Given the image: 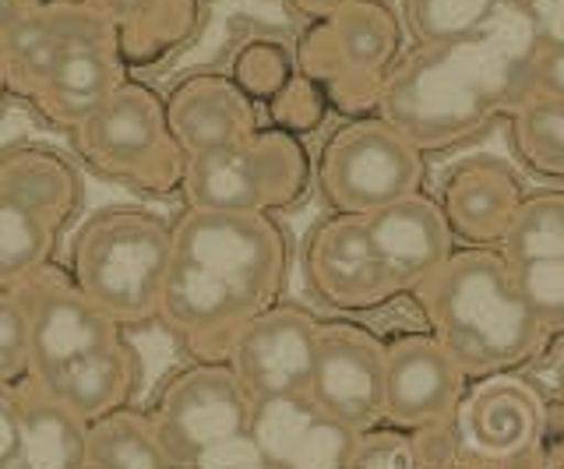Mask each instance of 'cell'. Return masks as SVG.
I'll list each match as a JSON object with an SVG mask.
<instances>
[{
	"mask_svg": "<svg viewBox=\"0 0 564 469\" xmlns=\"http://www.w3.org/2000/svg\"><path fill=\"white\" fill-rule=\"evenodd\" d=\"M290 240L272 216L187 208L173 222L159 325L194 360H226L258 315L282 301Z\"/></svg>",
	"mask_w": 564,
	"mask_h": 469,
	"instance_id": "6da1fadb",
	"label": "cell"
},
{
	"mask_svg": "<svg viewBox=\"0 0 564 469\" xmlns=\"http://www.w3.org/2000/svg\"><path fill=\"white\" fill-rule=\"evenodd\" d=\"M501 22L466 43L402 54L381 85L375 113L423 155L484 131L519 99L522 64L533 50V43H505Z\"/></svg>",
	"mask_w": 564,
	"mask_h": 469,
	"instance_id": "7a4b0ae2",
	"label": "cell"
},
{
	"mask_svg": "<svg viewBox=\"0 0 564 469\" xmlns=\"http://www.w3.org/2000/svg\"><path fill=\"white\" fill-rule=\"evenodd\" d=\"M413 301L427 318V332L455 357L469 381L516 374L551 342L501 251L455 248L448 262L416 286Z\"/></svg>",
	"mask_w": 564,
	"mask_h": 469,
	"instance_id": "3957f363",
	"label": "cell"
},
{
	"mask_svg": "<svg viewBox=\"0 0 564 469\" xmlns=\"http://www.w3.org/2000/svg\"><path fill=\"white\" fill-rule=\"evenodd\" d=\"M173 262V222L149 208H102L88 216L70 244V280L123 332L159 318Z\"/></svg>",
	"mask_w": 564,
	"mask_h": 469,
	"instance_id": "277c9868",
	"label": "cell"
},
{
	"mask_svg": "<svg viewBox=\"0 0 564 469\" xmlns=\"http://www.w3.org/2000/svg\"><path fill=\"white\" fill-rule=\"evenodd\" d=\"M423 469H543L551 410L519 374L473 378L455 416L413 434Z\"/></svg>",
	"mask_w": 564,
	"mask_h": 469,
	"instance_id": "5b68a950",
	"label": "cell"
},
{
	"mask_svg": "<svg viewBox=\"0 0 564 469\" xmlns=\"http://www.w3.org/2000/svg\"><path fill=\"white\" fill-rule=\"evenodd\" d=\"M402 22L384 0H352L349 8L322 22H311L296 40V72L311 78L328 110L349 120L378 110L384 78L402 57Z\"/></svg>",
	"mask_w": 564,
	"mask_h": 469,
	"instance_id": "8992f818",
	"label": "cell"
},
{
	"mask_svg": "<svg viewBox=\"0 0 564 469\" xmlns=\"http://www.w3.org/2000/svg\"><path fill=\"white\" fill-rule=\"evenodd\" d=\"M311 181L314 163L304 138L269 124L223 152L187 160L181 195L187 208L205 212L272 216L304 201Z\"/></svg>",
	"mask_w": 564,
	"mask_h": 469,
	"instance_id": "52a82bcc",
	"label": "cell"
},
{
	"mask_svg": "<svg viewBox=\"0 0 564 469\" xmlns=\"http://www.w3.org/2000/svg\"><path fill=\"white\" fill-rule=\"evenodd\" d=\"M75 134L82 160L102 177L131 184L149 195L181 190L187 155L173 142L166 99L145 81H123Z\"/></svg>",
	"mask_w": 564,
	"mask_h": 469,
	"instance_id": "ba28073f",
	"label": "cell"
},
{
	"mask_svg": "<svg viewBox=\"0 0 564 469\" xmlns=\"http://www.w3.org/2000/svg\"><path fill=\"white\" fill-rule=\"evenodd\" d=\"M145 413L173 466L212 469L226 451L247 448L254 399L226 360H194L166 378Z\"/></svg>",
	"mask_w": 564,
	"mask_h": 469,
	"instance_id": "9c48e42d",
	"label": "cell"
},
{
	"mask_svg": "<svg viewBox=\"0 0 564 469\" xmlns=\"http://www.w3.org/2000/svg\"><path fill=\"white\" fill-rule=\"evenodd\" d=\"M427 155L378 113L339 124L317 155V187L335 216H370L420 195Z\"/></svg>",
	"mask_w": 564,
	"mask_h": 469,
	"instance_id": "30bf717a",
	"label": "cell"
},
{
	"mask_svg": "<svg viewBox=\"0 0 564 469\" xmlns=\"http://www.w3.org/2000/svg\"><path fill=\"white\" fill-rule=\"evenodd\" d=\"M14 297L22 301L29 321V378L40 385L75 371L85 360L110 353L113 346L128 339V332L78 290L70 272L53 262L32 272L25 283H18Z\"/></svg>",
	"mask_w": 564,
	"mask_h": 469,
	"instance_id": "8fae6325",
	"label": "cell"
},
{
	"mask_svg": "<svg viewBox=\"0 0 564 469\" xmlns=\"http://www.w3.org/2000/svg\"><path fill=\"white\" fill-rule=\"evenodd\" d=\"M311 403L352 434L384 424V342L364 325L322 321L314 350Z\"/></svg>",
	"mask_w": 564,
	"mask_h": 469,
	"instance_id": "7c38bea8",
	"label": "cell"
},
{
	"mask_svg": "<svg viewBox=\"0 0 564 469\" xmlns=\"http://www.w3.org/2000/svg\"><path fill=\"white\" fill-rule=\"evenodd\" d=\"M317 321L296 304H275L229 346L226 363L254 403L307 395L317 350Z\"/></svg>",
	"mask_w": 564,
	"mask_h": 469,
	"instance_id": "4fadbf2b",
	"label": "cell"
},
{
	"mask_svg": "<svg viewBox=\"0 0 564 469\" xmlns=\"http://www.w3.org/2000/svg\"><path fill=\"white\" fill-rule=\"evenodd\" d=\"M469 389L466 371L431 332L384 342V424L405 434L437 427L455 416Z\"/></svg>",
	"mask_w": 564,
	"mask_h": 469,
	"instance_id": "5bb4252c",
	"label": "cell"
},
{
	"mask_svg": "<svg viewBox=\"0 0 564 469\" xmlns=\"http://www.w3.org/2000/svg\"><path fill=\"white\" fill-rule=\"evenodd\" d=\"M304 272L314 297L346 315L378 310L399 297L360 216H328L317 222L304 248Z\"/></svg>",
	"mask_w": 564,
	"mask_h": 469,
	"instance_id": "9a60e30c",
	"label": "cell"
},
{
	"mask_svg": "<svg viewBox=\"0 0 564 469\" xmlns=\"http://www.w3.org/2000/svg\"><path fill=\"white\" fill-rule=\"evenodd\" d=\"M88 46H120L113 22L93 4L43 0L8 32V92L32 99L64 57Z\"/></svg>",
	"mask_w": 564,
	"mask_h": 469,
	"instance_id": "2e32d148",
	"label": "cell"
},
{
	"mask_svg": "<svg viewBox=\"0 0 564 469\" xmlns=\"http://www.w3.org/2000/svg\"><path fill=\"white\" fill-rule=\"evenodd\" d=\"M357 434L322 413L307 395L254 403L251 448L254 469H346Z\"/></svg>",
	"mask_w": 564,
	"mask_h": 469,
	"instance_id": "e0dca14e",
	"label": "cell"
},
{
	"mask_svg": "<svg viewBox=\"0 0 564 469\" xmlns=\"http://www.w3.org/2000/svg\"><path fill=\"white\" fill-rule=\"evenodd\" d=\"M364 222L399 297L405 293L413 297L416 286L431 280L458 248L437 198L423 195V190L378 208V212L364 216Z\"/></svg>",
	"mask_w": 564,
	"mask_h": 469,
	"instance_id": "ac0fdd59",
	"label": "cell"
},
{
	"mask_svg": "<svg viewBox=\"0 0 564 469\" xmlns=\"http://www.w3.org/2000/svg\"><path fill=\"white\" fill-rule=\"evenodd\" d=\"M525 201L522 181L494 155H473L458 163L441 184V212L455 244L501 251Z\"/></svg>",
	"mask_w": 564,
	"mask_h": 469,
	"instance_id": "d6986e66",
	"label": "cell"
},
{
	"mask_svg": "<svg viewBox=\"0 0 564 469\" xmlns=\"http://www.w3.org/2000/svg\"><path fill=\"white\" fill-rule=\"evenodd\" d=\"M166 120L173 142L187 160L223 152L261 128L258 102L229 75H191L166 96Z\"/></svg>",
	"mask_w": 564,
	"mask_h": 469,
	"instance_id": "ffe728a7",
	"label": "cell"
},
{
	"mask_svg": "<svg viewBox=\"0 0 564 469\" xmlns=\"http://www.w3.org/2000/svg\"><path fill=\"white\" fill-rule=\"evenodd\" d=\"M128 61L120 46H88L75 50L61 61V67L46 78V85L29 102L50 124L64 131H78L123 81H128Z\"/></svg>",
	"mask_w": 564,
	"mask_h": 469,
	"instance_id": "44dd1931",
	"label": "cell"
},
{
	"mask_svg": "<svg viewBox=\"0 0 564 469\" xmlns=\"http://www.w3.org/2000/svg\"><path fill=\"white\" fill-rule=\"evenodd\" d=\"M18 410H22V434L11 469H85L88 424L82 416L57 403L32 378L18 385Z\"/></svg>",
	"mask_w": 564,
	"mask_h": 469,
	"instance_id": "7402d4cb",
	"label": "cell"
},
{
	"mask_svg": "<svg viewBox=\"0 0 564 469\" xmlns=\"http://www.w3.org/2000/svg\"><path fill=\"white\" fill-rule=\"evenodd\" d=\"M0 190L29 208L32 216L50 222L57 233L82 205L78 170L64 155L40 145H18L0 155Z\"/></svg>",
	"mask_w": 564,
	"mask_h": 469,
	"instance_id": "603a6c76",
	"label": "cell"
},
{
	"mask_svg": "<svg viewBox=\"0 0 564 469\" xmlns=\"http://www.w3.org/2000/svg\"><path fill=\"white\" fill-rule=\"evenodd\" d=\"M138 381H141V357L131 346V339H123L110 353L78 363L75 371L46 381L43 389L75 416H82L85 424H96L102 416L131 406ZM35 385H40V381H35Z\"/></svg>",
	"mask_w": 564,
	"mask_h": 469,
	"instance_id": "cb8c5ba5",
	"label": "cell"
},
{
	"mask_svg": "<svg viewBox=\"0 0 564 469\" xmlns=\"http://www.w3.org/2000/svg\"><path fill=\"white\" fill-rule=\"evenodd\" d=\"M85 469H173L145 410L123 406L88 424Z\"/></svg>",
	"mask_w": 564,
	"mask_h": 469,
	"instance_id": "d4e9b609",
	"label": "cell"
},
{
	"mask_svg": "<svg viewBox=\"0 0 564 469\" xmlns=\"http://www.w3.org/2000/svg\"><path fill=\"white\" fill-rule=\"evenodd\" d=\"M501 14L498 0H405L402 32L413 40V50L455 46L484 36Z\"/></svg>",
	"mask_w": 564,
	"mask_h": 469,
	"instance_id": "484cf974",
	"label": "cell"
},
{
	"mask_svg": "<svg viewBox=\"0 0 564 469\" xmlns=\"http://www.w3.org/2000/svg\"><path fill=\"white\" fill-rule=\"evenodd\" d=\"M519 160L543 181H564V99L519 96L508 107Z\"/></svg>",
	"mask_w": 564,
	"mask_h": 469,
	"instance_id": "4316f807",
	"label": "cell"
},
{
	"mask_svg": "<svg viewBox=\"0 0 564 469\" xmlns=\"http://www.w3.org/2000/svg\"><path fill=\"white\" fill-rule=\"evenodd\" d=\"M57 230L0 190V290H14L50 265Z\"/></svg>",
	"mask_w": 564,
	"mask_h": 469,
	"instance_id": "83f0119b",
	"label": "cell"
},
{
	"mask_svg": "<svg viewBox=\"0 0 564 469\" xmlns=\"http://www.w3.org/2000/svg\"><path fill=\"white\" fill-rule=\"evenodd\" d=\"M198 29V0H163L145 19L117 29L120 57L128 67L155 64L176 46H184Z\"/></svg>",
	"mask_w": 564,
	"mask_h": 469,
	"instance_id": "f1b7e54d",
	"label": "cell"
},
{
	"mask_svg": "<svg viewBox=\"0 0 564 469\" xmlns=\"http://www.w3.org/2000/svg\"><path fill=\"white\" fill-rule=\"evenodd\" d=\"M501 254L508 258V265L564 258V190L525 195Z\"/></svg>",
	"mask_w": 564,
	"mask_h": 469,
	"instance_id": "f546056e",
	"label": "cell"
},
{
	"mask_svg": "<svg viewBox=\"0 0 564 469\" xmlns=\"http://www.w3.org/2000/svg\"><path fill=\"white\" fill-rule=\"evenodd\" d=\"M296 75V54L286 40L275 36H251L237 46L229 61V78L251 96L254 102H269L282 92V85Z\"/></svg>",
	"mask_w": 564,
	"mask_h": 469,
	"instance_id": "4dcf8cb0",
	"label": "cell"
},
{
	"mask_svg": "<svg viewBox=\"0 0 564 469\" xmlns=\"http://www.w3.org/2000/svg\"><path fill=\"white\" fill-rule=\"evenodd\" d=\"M516 272L519 293L529 310L543 321L551 336L564 332V258H543V262H519Z\"/></svg>",
	"mask_w": 564,
	"mask_h": 469,
	"instance_id": "1f68e13d",
	"label": "cell"
},
{
	"mask_svg": "<svg viewBox=\"0 0 564 469\" xmlns=\"http://www.w3.org/2000/svg\"><path fill=\"white\" fill-rule=\"evenodd\" d=\"M264 110H269L272 128L286 131L293 138H304V134H311L325 124L328 99L322 96V89H317L311 78H304L296 72L286 85H282L279 96H272L269 102H264Z\"/></svg>",
	"mask_w": 564,
	"mask_h": 469,
	"instance_id": "d6a6232c",
	"label": "cell"
},
{
	"mask_svg": "<svg viewBox=\"0 0 564 469\" xmlns=\"http://www.w3.org/2000/svg\"><path fill=\"white\" fill-rule=\"evenodd\" d=\"M346 469H423V462L416 456L413 434L381 424L357 434Z\"/></svg>",
	"mask_w": 564,
	"mask_h": 469,
	"instance_id": "836d02e7",
	"label": "cell"
},
{
	"mask_svg": "<svg viewBox=\"0 0 564 469\" xmlns=\"http://www.w3.org/2000/svg\"><path fill=\"white\" fill-rule=\"evenodd\" d=\"M32 374L29 321L14 290H0V385H22Z\"/></svg>",
	"mask_w": 564,
	"mask_h": 469,
	"instance_id": "e575fe53",
	"label": "cell"
},
{
	"mask_svg": "<svg viewBox=\"0 0 564 469\" xmlns=\"http://www.w3.org/2000/svg\"><path fill=\"white\" fill-rule=\"evenodd\" d=\"M519 96L564 99V46H533L522 64Z\"/></svg>",
	"mask_w": 564,
	"mask_h": 469,
	"instance_id": "d590c367",
	"label": "cell"
},
{
	"mask_svg": "<svg viewBox=\"0 0 564 469\" xmlns=\"http://www.w3.org/2000/svg\"><path fill=\"white\" fill-rule=\"evenodd\" d=\"M519 14L533 46H564V0H529Z\"/></svg>",
	"mask_w": 564,
	"mask_h": 469,
	"instance_id": "8d00e7d4",
	"label": "cell"
},
{
	"mask_svg": "<svg viewBox=\"0 0 564 469\" xmlns=\"http://www.w3.org/2000/svg\"><path fill=\"white\" fill-rule=\"evenodd\" d=\"M22 434V410H18V385H0V469H11Z\"/></svg>",
	"mask_w": 564,
	"mask_h": 469,
	"instance_id": "74e56055",
	"label": "cell"
},
{
	"mask_svg": "<svg viewBox=\"0 0 564 469\" xmlns=\"http://www.w3.org/2000/svg\"><path fill=\"white\" fill-rule=\"evenodd\" d=\"M163 0H93V8L102 14V19H110L113 29H123L138 19H145L149 11H155Z\"/></svg>",
	"mask_w": 564,
	"mask_h": 469,
	"instance_id": "f35d334b",
	"label": "cell"
},
{
	"mask_svg": "<svg viewBox=\"0 0 564 469\" xmlns=\"http://www.w3.org/2000/svg\"><path fill=\"white\" fill-rule=\"evenodd\" d=\"M349 4H352V0H293V8L304 14V19H311V22L332 19V14H339Z\"/></svg>",
	"mask_w": 564,
	"mask_h": 469,
	"instance_id": "ab89813d",
	"label": "cell"
},
{
	"mask_svg": "<svg viewBox=\"0 0 564 469\" xmlns=\"http://www.w3.org/2000/svg\"><path fill=\"white\" fill-rule=\"evenodd\" d=\"M40 4H43V0H0V29L11 32L29 11H35Z\"/></svg>",
	"mask_w": 564,
	"mask_h": 469,
	"instance_id": "60d3db41",
	"label": "cell"
},
{
	"mask_svg": "<svg viewBox=\"0 0 564 469\" xmlns=\"http://www.w3.org/2000/svg\"><path fill=\"white\" fill-rule=\"evenodd\" d=\"M543 469H564V434H557V438H551V445H546Z\"/></svg>",
	"mask_w": 564,
	"mask_h": 469,
	"instance_id": "b9f144b4",
	"label": "cell"
},
{
	"mask_svg": "<svg viewBox=\"0 0 564 469\" xmlns=\"http://www.w3.org/2000/svg\"><path fill=\"white\" fill-rule=\"evenodd\" d=\"M0 81L8 85V32L0 29Z\"/></svg>",
	"mask_w": 564,
	"mask_h": 469,
	"instance_id": "7bdbcfd3",
	"label": "cell"
},
{
	"mask_svg": "<svg viewBox=\"0 0 564 469\" xmlns=\"http://www.w3.org/2000/svg\"><path fill=\"white\" fill-rule=\"evenodd\" d=\"M498 4H501V11H522L529 0H498Z\"/></svg>",
	"mask_w": 564,
	"mask_h": 469,
	"instance_id": "ee69618b",
	"label": "cell"
},
{
	"mask_svg": "<svg viewBox=\"0 0 564 469\" xmlns=\"http://www.w3.org/2000/svg\"><path fill=\"white\" fill-rule=\"evenodd\" d=\"M4 99H8V85L0 81V107H4Z\"/></svg>",
	"mask_w": 564,
	"mask_h": 469,
	"instance_id": "f6af8a7d",
	"label": "cell"
},
{
	"mask_svg": "<svg viewBox=\"0 0 564 469\" xmlns=\"http://www.w3.org/2000/svg\"><path fill=\"white\" fill-rule=\"evenodd\" d=\"M75 4H93V0H75Z\"/></svg>",
	"mask_w": 564,
	"mask_h": 469,
	"instance_id": "bcb514c9",
	"label": "cell"
},
{
	"mask_svg": "<svg viewBox=\"0 0 564 469\" xmlns=\"http://www.w3.org/2000/svg\"><path fill=\"white\" fill-rule=\"evenodd\" d=\"M173 469H194V466H173Z\"/></svg>",
	"mask_w": 564,
	"mask_h": 469,
	"instance_id": "7dc6e473",
	"label": "cell"
},
{
	"mask_svg": "<svg viewBox=\"0 0 564 469\" xmlns=\"http://www.w3.org/2000/svg\"><path fill=\"white\" fill-rule=\"evenodd\" d=\"M561 336H564V332H561Z\"/></svg>",
	"mask_w": 564,
	"mask_h": 469,
	"instance_id": "c3c4849f",
	"label": "cell"
}]
</instances>
